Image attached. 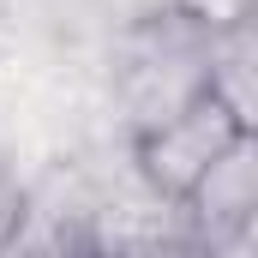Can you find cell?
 <instances>
[{"label":"cell","mask_w":258,"mask_h":258,"mask_svg":"<svg viewBox=\"0 0 258 258\" xmlns=\"http://www.w3.org/2000/svg\"><path fill=\"white\" fill-rule=\"evenodd\" d=\"M36 216V180L18 168V150L0 144V258L18 246V234L30 228Z\"/></svg>","instance_id":"7a4b0ae2"},{"label":"cell","mask_w":258,"mask_h":258,"mask_svg":"<svg viewBox=\"0 0 258 258\" xmlns=\"http://www.w3.org/2000/svg\"><path fill=\"white\" fill-rule=\"evenodd\" d=\"M246 132H252V126H246L228 102L198 96V102H186V108H174L168 120L132 132V138H126V168H132V180L156 198V204L180 210L186 192H192Z\"/></svg>","instance_id":"6da1fadb"}]
</instances>
